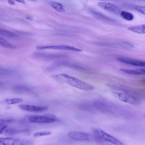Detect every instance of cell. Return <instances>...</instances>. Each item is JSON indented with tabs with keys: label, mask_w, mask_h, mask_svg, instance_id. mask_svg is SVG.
Returning a JSON list of instances; mask_svg holds the SVG:
<instances>
[{
	"label": "cell",
	"mask_w": 145,
	"mask_h": 145,
	"mask_svg": "<svg viewBox=\"0 0 145 145\" xmlns=\"http://www.w3.org/2000/svg\"><path fill=\"white\" fill-rule=\"evenodd\" d=\"M8 2L9 4L12 5H14L15 4V2L12 0H8Z\"/></svg>",
	"instance_id": "22"
},
{
	"label": "cell",
	"mask_w": 145,
	"mask_h": 145,
	"mask_svg": "<svg viewBox=\"0 0 145 145\" xmlns=\"http://www.w3.org/2000/svg\"><path fill=\"white\" fill-rule=\"evenodd\" d=\"M0 45L3 47L11 49H15L17 48L15 45L1 37L0 38Z\"/></svg>",
	"instance_id": "15"
},
{
	"label": "cell",
	"mask_w": 145,
	"mask_h": 145,
	"mask_svg": "<svg viewBox=\"0 0 145 145\" xmlns=\"http://www.w3.org/2000/svg\"><path fill=\"white\" fill-rule=\"evenodd\" d=\"M51 76L53 79L58 82L65 83L80 89L89 90L93 89V87L91 85L76 78L66 74L54 75Z\"/></svg>",
	"instance_id": "1"
},
{
	"label": "cell",
	"mask_w": 145,
	"mask_h": 145,
	"mask_svg": "<svg viewBox=\"0 0 145 145\" xmlns=\"http://www.w3.org/2000/svg\"><path fill=\"white\" fill-rule=\"evenodd\" d=\"M13 90L16 92L20 93L25 92L28 90V88L24 86L17 85L14 87Z\"/></svg>",
	"instance_id": "20"
},
{
	"label": "cell",
	"mask_w": 145,
	"mask_h": 145,
	"mask_svg": "<svg viewBox=\"0 0 145 145\" xmlns=\"http://www.w3.org/2000/svg\"><path fill=\"white\" fill-rule=\"evenodd\" d=\"M28 120L31 122L37 123H49L56 121V119L48 117L47 114L44 115H32L28 118Z\"/></svg>",
	"instance_id": "5"
},
{
	"label": "cell",
	"mask_w": 145,
	"mask_h": 145,
	"mask_svg": "<svg viewBox=\"0 0 145 145\" xmlns=\"http://www.w3.org/2000/svg\"><path fill=\"white\" fill-rule=\"evenodd\" d=\"M144 116H145V114L144 115Z\"/></svg>",
	"instance_id": "25"
},
{
	"label": "cell",
	"mask_w": 145,
	"mask_h": 145,
	"mask_svg": "<svg viewBox=\"0 0 145 145\" xmlns=\"http://www.w3.org/2000/svg\"><path fill=\"white\" fill-rule=\"evenodd\" d=\"M16 1L19 2V3H25V2L24 0H17Z\"/></svg>",
	"instance_id": "24"
},
{
	"label": "cell",
	"mask_w": 145,
	"mask_h": 145,
	"mask_svg": "<svg viewBox=\"0 0 145 145\" xmlns=\"http://www.w3.org/2000/svg\"><path fill=\"white\" fill-rule=\"evenodd\" d=\"M68 134L71 139L76 141H87L89 140L90 138L89 135L84 132L70 131Z\"/></svg>",
	"instance_id": "8"
},
{
	"label": "cell",
	"mask_w": 145,
	"mask_h": 145,
	"mask_svg": "<svg viewBox=\"0 0 145 145\" xmlns=\"http://www.w3.org/2000/svg\"><path fill=\"white\" fill-rule=\"evenodd\" d=\"M51 6L58 12H62L65 11L64 9L62 4L55 2L50 3Z\"/></svg>",
	"instance_id": "18"
},
{
	"label": "cell",
	"mask_w": 145,
	"mask_h": 145,
	"mask_svg": "<svg viewBox=\"0 0 145 145\" xmlns=\"http://www.w3.org/2000/svg\"><path fill=\"white\" fill-rule=\"evenodd\" d=\"M0 34L5 37L12 39H17L20 36L15 33L3 29H0Z\"/></svg>",
	"instance_id": "12"
},
{
	"label": "cell",
	"mask_w": 145,
	"mask_h": 145,
	"mask_svg": "<svg viewBox=\"0 0 145 145\" xmlns=\"http://www.w3.org/2000/svg\"><path fill=\"white\" fill-rule=\"evenodd\" d=\"M97 5L105 10L116 14H120L121 11L118 6L110 3L101 2L97 3Z\"/></svg>",
	"instance_id": "7"
},
{
	"label": "cell",
	"mask_w": 145,
	"mask_h": 145,
	"mask_svg": "<svg viewBox=\"0 0 145 145\" xmlns=\"http://www.w3.org/2000/svg\"><path fill=\"white\" fill-rule=\"evenodd\" d=\"M120 15L124 19L128 21H131L134 19V16L132 14L127 11H122Z\"/></svg>",
	"instance_id": "17"
},
{
	"label": "cell",
	"mask_w": 145,
	"mask_h": 145,
	"mask_svg": "<svg viewBox=\"0 0 145 145\" xmlns=\"http://www.w3.org/2000/svg\"><path fill=\"white\" fill-rule=\"evenodd\" d=\"M21 109L25 111L32 112H40L45 111L47 107L45 106H40L29 105H20L18 106Z\"/></svg>",
	"instance_id": "9"
},
{
	"label": "cell",
	"mask_w": 145,
	"mask_h": 145,
	"mask_svg": "<svg viewBox=\"0 0 145 145\" xmlns=\"http://www.w3.org/2000/svg\"><path fill=\"white\" fill-rule=\"evenodd\" d=\"M26 18L27 19L30 20H33V18L30 16H26Z\"/></svg>",
	"instance_id": "23"
},
{
	"label": "cell",
	"mask_w": 145,
	"mask_h": 145,
	"mask_svg": "<svg viewBox=\"0 0 145 145\" xmlns=\"http://www.w3.org/2000/svg\"><path fill=\"white\" fill-rule=\"evenodd\" d=\"M23 101L22 99L19 98H14L5 99L3 103L6 105H12L18 104L21 103Z\"/></svg>",
	"instance_id": "16"
},
{
	"label": "cell",
	"mask_w": 145,
	"mask_h": 145,
	"mask_svg": "<svg viewBox=\"0 0 145 145\" xmlns=\"http://www.w3.org/2000/svg\"><path fill=\"white\" fill-rule=\"evenodd\" d=\"M118 61L133 66L145 67V61L125 57H117Z\"/></svg>",
	"instance_id": "6"
},
{
	"label": "cell",
	"mask_w": 145,
	"mask_h": 145,
	"mask_svg": "<svg viewBox=\"0 0 145 145\" xmlns=\"http://www.w3.org/2000/svg\"><path fill=\"white\" fill-rule=\"evenodd\" d=\"M93 133L97 138L107 141L115 145H125L114 137L107 134L101 129L95 128L93 130Z\"/></svg>",
	"instance_id": "2"
},
{
	"label": "cell",
	"mask_w": 145,
	"mask_h": 145,
	"mask_svg": "<svg viewBox=\"0 0 145 145\" xmlns=\"http://www.w3.org/2000/svg\"><path fill=\"white\" fill-rule=\"evenodd\" d=\"M129 6L140 13L145 15V6L135 5H130Z\"/></svg>",
	"instance_id": "19"
},
{
	"label": "cell",
	"mask_w": 145,
	"mask_h": 145,
	"mask_svg": "<svg viewBox=\"0 0 145 145\" xmlns=\"http://www.w3.org/2000/svg\"><path fill=\"white\" fill-rule=\"evenodd\" d=\"M31 140L13 138H1L0 145H32Z\"/></svg>",
	"instance_id": "4"
},
{
	"label": "cell",
	"mask_w": 145,
	"mask_h": 145,
	"mask_svg": "<svg viewBox=\"0 0 145 145\" xmlns=\"http://www.w3.org/2000/svg\"><path fill=\"white\" fill-rule=\"evenodd\" d=\"M34 56L36 58L44 60H50L59 57L57 54H48L42 52H36Z\"/></svg>",
	"instance_id": "10"
},
{
	"label": "cell",
	"mask_w": 145,
	"mask_h": 145,
	"mask_svg": "<svg viewBox=\"0 0 145 145\" xmlns=\"http://www.w3.org/2000/svg\"><path fill=\"white\" fill-rule=\"evenodd\" d=\"M112 93L120 100L124 102L135 105L140 103V101L138 98L126 92L114 91Z\"/></svg>",
	"instance_id": "3"
},
{
	"label": "cell",
	"mask_w": 145,
	"mask_h": 145,
	"mask_svg": "<svg viewBox=\"0 0 145 145\" xmlns=\"http://www.w3.org/2000/svg\"><path fill=\"white\" fill-rule=\"evenodd\" d=\"M91 12L93 16L99 19L108 22H113L114 21V20L112 19L99 12L94 10H91Z\"/></svg>",
	"instance_id": "13"
},
{
	"label": "cell",
	"mask_w": 145,
	"mask_h": 145,
	"mask_svg": "<svg viewBox=\"0 0 145 145\" xmlns=\"http://www.w3.org/2000/svg\"><path fill=\"white\" fill-rule=\"evenodd\" d=\"M120 70L123 72L131 75L145 76V68L129 69L121 68Z\"/></svg>",
	"instance_id": "11"
},
{
	"label": "cell",
	"mask_w": 145,
	"mask_h": 145,
	"mask_svg": "<svg viewBox=\"0 0 145 145\" xmlns=\"http://www.w3.org/2000/svg\"><path fill=\"white\" fill-rule=\"evenodd\" d=\"M128 29L138 33H145V24L130 27L128 28Z\"/></svg>",
	"instance_id": "14"
},
{
	"label": "cell",
	"mask_w": 145,
	"mask_h": 145,
	"mask_svg": "<svg viewBox=\"0 0 145 145\" xmlns=\"http://www.w3.org/2000/svg\"><path fill=\"white\" fill-rule=\"evenodd\" d=\"M51 134V132L50 131H44L35 133L34 134L33 136L35 137H37L43 136L48 135Z\"/></svg>",
	"instance_id": "21"
}]
</instances>
